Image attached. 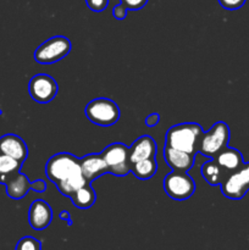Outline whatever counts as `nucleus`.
<instances>
[{
  "label": "nucleus",
  "instance_id": "1",
  "mask_svg": "<svg viewBox=\"0 0 249 250\" xmlns=\"http://www.w3.org/2000/svg\"><path fill=\"white\" fill-rule=\"evenodd\" d=\"M45 175L59 192L68 198L88 183L82 175L80 159L70 153H59L51 156L45 164Z\"/></svg>",
  "mask_w": 249,
  "mask_h": 250
},
{
  "label": "nucleus",
  "instance_id": "2",
  "mask_svg": "<svg viewBox=\"0 0 249 250\" xmlns=\"http://www.w3.org/2000/svg\"><path fill=\"white\" fill-rule=\"evenodd\" d=\"M203 128L197 122H183L170 127L166 132L165 146L197 155Z\"/></svg>",
  "mask_w": 249,
  "mask_h": 250
},
{
  "label": "nucleus",
  "instance_id": "3",
  "mask_svg": "<svg viewBox=\"0 0 249 250\" xmlns=\"http://www.w3.org/2000/svg\"><path fill=\"white\" fill-rule=\"evenodd\" d=\"M84 114L92 124L100 127H110L119 121L121 111L114 100L107 98H97L85 105Z\"/></svg>",
  "mask_w": 249,
  "mask_h": 250
},
{
  "label": "nucleus",
  "instance_id": "4",
  "mask_svg": "<svg viewBox=\"0 0 249 250\" xmlns=\"http://www.w3.org/2000/svg\"><path fill=\"white\" fill-rule=\"evenodd\" d=\"M229 127L226 122L219 121L211 128L203 132L199 138L198 153L207 158L214 159L221 150L228 146Z\"/></svg>",
  "mask_w": 249,
  "mask_h": 250
},
{
  "label": "nucleus",
  "instance_id": "5",
  "mask_svg": "<svg viewBox=\"0 0 249 250\" xmlns=\"http://www.w3.org/2000/svg\"><path fill=\"white\" fill-rule=\"evenodd\" d=\"M72 44L67 37L55 36L42 43L34 51V60L42 65H51L70 54Z\"/></svg>",
  "mask_w": 249,
  "mask_h": 250
},
{
  "label": "nucleus",
  "instance_id": "6",
  "mask_svg": "<svg viewBox=\"0 0 249 250\" xmlns=\"http://www.w3.org/2000/svg\"><path fill=\"white\" fill-rule=\"evenodd\" d=\"M103 160L109 168V175L124 177L131 172L129 148L124 143H112L100 153Z\"/></svg>",
  "mask_w": 249,
  "mask_h": 250
},
{
  "label": "nucleus",
  "instance_id": "7",
  "mask_svg": "<svg viewBox=\"0 0 249 250\" xmlns=\"http://www.w3.org/2000/svg\"><path fill=\"white\" fill-rule=\"evenodd\" d=\"M164 190L173 200H187L195 193V182L187 172L171 171L164 178Z\"/></svg>",
  "mask_w": 249,
  "mask_h": 250
},
{
  "label": "nucleus",
  "instance_id": "8",
  "mask_svg": "<svg viewBox=\"0 0 249 250\" xmlns=\"http://www.w3.org/2000/svg\"><path fill=\"white\" fill-rule=\"evenodd\" d=\"M221 193L232 200H239L249 192V163H244L241 168L228 173L220 185Z\"/></svg>",
  "mask_w": 249,
  "mask_h": 250
},
{
  "label": "nucleus",
  "instance_id": "9",
  "mask_svg": "<svg viewBox=\"0 0 249 250\" xmlns=\"http://www.w3.org/2000/svg\"><path fill=\"white\" fill-rule=\"evenodd\" d=\"M59 92L58 82L46 73L33 76L28 83V93L34 102L39 104H48L55 99Z\"/></svg>",
  "mask_w": 249,
  "mask_h": 250
},
{
  "label": "nucleus",
  "instance_id": "10",
  "mask_svg": "<svg viewBox=\"0 0 249 250\" xmlns=\"http://www.w3.org/2000/svg\"><path fill=\"white\" fill-rule=\"evenodd\" d=\"M5 187H6L7 197L19 200L26 197L29 190H34V192L38 193L45 192L46 182L44 180H37L31 182L26 175L19 172L12 180H10L5 185Z\"/></svg>",
  "mask_w": 249,
  "mask_h": 250
},
{
  "label": "nucleus",
  "instance_id": "11",
  "mask_svg": "<svg viewBox=\"0 0 249 250\" xmlns=\"http://www.w3.org/2000/svg\"><path fill=\"white\" fill-rule=\"evenodd\" d=\"M53 220V210L45 200L37 199L29 207L28 222L29 226L36 231H43Z\"/></svg>",
  "mask_w": 249,
  "mask_h": 250
},
{
  "label": "nucleus",
  "instance_id": "12",
  "mask_svg": "<svg viewBox=\"0 0 249 250\" xmlns=\"http://www.w3.org/2000/svg\"><path fill=\"white\" fill-rule=\"evenodd\" d=\"M0 153L24 163L28 156V148L21 137L14 133H7L0 137Z\"/></svg>",
  "mask_w": 249,
  "mask_h": 250
},
{
  "label": "nucleus",
  "instance_id": "13",
  "mask_svg": "<svg viewBox=\"0 0 249 250\" xmlns=\"http://www.w3.org/2000/svg\"><path fill=\"white\" fill-rule=\"evenodd\" d=\"M80 164L83 177L88 183H92V181L104 175H109V168L100 154H89L83 156L80 159Z\"/></svg>",
  "mask_w": 249,
  "mask_h": 250
},
{
  "label": "nucleus",
  "instance_id": "14",
  "mask_svg": "<svg viewBox=\"0 0 249 250\" xmlns=\"http://www.w3.org/2000/svg\"><path fill=\"white\" fill-rule=\"evenodd\" d=\"M164 159L172 171L188 172L194 165L195 155L165 146H164Z\"/></svg>",
  "mask_w": 249,
  "mask_h": 250
},
{
  "label": "nucleus",
  "instance_id": "15",
  "mask_svg": "<svg viewBox=\"0 0 249 250\" xmlns=\"http://www.w3.org/2000/svg\"><path fill=\"white\" fill-rule=\"evenodd\" d=\"M156 150H158L156 142L151 137H139L129 146V160H131V165L133 163H137V161L156 158Z\"/></svg>",
  "mask_w": 249,
  "mask_h": 250
},
{
  "label": "nucleus",
  "instance_id": "16",
  "mask_svg": "<svg viewBox=\"0 0 249 250\" xmlns=\"http://www.w3.org/2000/svg\"><path fill=\"white\" fill-rule=\"evenodd\" d=\"M214 159L224 168L226 175L234 172V171H237L244 165V160L241 151L234 148H229V146H226L224 150L220 151Z\"/></svg>",
  "mask_w": 249,
  "mask_h": 250
},
{
  "label": "nucleus",
  "instance_id": "17",
  "mask_svg": "<svg viewBox=\"0 0 249 250\" xmlns=\"http://www.w3.org/2000/svg\"><path fill=\"white\" fill-rule=\"evenodd\" d=\"M70 199L72 204L78 209H89L97 202V193L93 189L90 183H85L71 195Z\"/></svg>",
  "mask_w": 249,
  "mask_h": 250
},
{
  "label": "nucleus",
  "instance_id": "18",
  "mask_svg": "<svg viewBox=\"0 0 249 250\" xmlns=\"http://www.w3.org/2000/svg\"><path fill=\"white\" fill-rule=\"evenodd\" d=\"M200 173H202L203 178L207 181V183L209 186H220L222 183V181L226 177V172L224 171V168L216 163L215 159L207 161L202 165L200 167Z\"/></svg>",
  "mask_w": 249,
  "mask_h": 250
},
{
  "label": "nucleus",
  "instance_id": "19",
  "mask_svg": "<svg viewBox=\"0 0 249 250\" xmlns=\"http://www.w3.org/2000/svg\"><path fill=\"white\" fill-rule=\"evenodd\" d=\"M23 163L0 153V185H6L10 180L21 172Z\"/></svg>",
  "mask_w": 249,
  "mask_h": 250
},
{
  "label": "nucleus",
  "instance_id": "20",
  "mask_svg": "<svg viewBox=\"0 0 249 250\" xmlns=\"http://www.w3.org/2000/svg\"><path fill=\"white\" fill-rule=\"evenodd\" d=\"M158 171V161L156 158L145 159V160L137 161L131 165V172L138 180H149L153 177Z\"/></svg>",
  "mask_w": 249,
  "mask_h": 250
},
{
  "label": "nucleus",
  "instance_id": "21",
  "mask_svg": "<svg viewBox=\"0 0 249 250\" xmlns=\"http://www.w3.org/2000/svg\"><path fill=\"white\" fill-rule=\"evenodd\" d=\"M15 250H42V243L34 237L26 236L17 242Z\"/></svg>",
  "mask_w": 249,
  "mask_h": 250
},
{
  "label": "nucleus",
  "instance_id": "22",
  "mask_svg": "<svg viewBox=\"0 0 249 250\" xmlns=\"http://www.w3.org/2000/svg\"><path fill=\"white\" fill-rule=\"evenodd\" d=\"M85 4L92 11L102 12L109 5V0H85Z\"/></svg>",
  "mask_w": 249,
  "mask_h": 250
},
{
  "label": "nucleus",
  "instance_id": "23",
  "mask_svg": "<svg viewBox=\"0 0 249 250\" xmlns=\"http://www.w3.org/2000/svg\"><path fill=\"white\" fill-rule=\"evenodd\" d=\"M148 1L149 0H120L124 6H126L128 10H134V11L143 9L148 4Z\"/></svg>",
  "mask_w": 249,
  "mask_h": 250
},
{
  "label": "nucleus",
  "instance_id": "24",
  "mask_svg": "<svg viewBox=\"0 0 249 250\" xmlns=\"http://www.w3.org/2000/svg\"><path fill=\"white\" fill-rule=\"evenodd\" d=\"M219 4L226 10H238L246 4L247 0H217Z\"/></svg>",
  "mask_w": 249,
  "mask_h": 250
},
{
  "label": "nucleus",
  "instance_id": "25",
  "mask_svg": "<svg viewBox=\"0 0 249 250\" xmlns=\"http://www.w3.org/2000/svg\"><path fill=\"white\" fill-rule=\"evenodd\" d=\"M127 12H128V9H127L126 6H124L121 2L117 5H115V6L112 7V16H114L116 20H119V21L126 19Z\"/></svg>",
  "mask_w": 249,
  "mask_h": 250
},
{
  "label": "nucleus",
  "instance_id": "26",
  "mask_svg": "<svg viewBox=\"0 0 249 250\" xmlns=\"http://www.w3.org/2000/svg\"><path fill=\"white\" fill-rule=\"evenodd\" d=\"M160 122V115L158 114V112H153V114H150L149 116H146L145 119V125L146 127H155L158 126V124Z\"/></svg>",
  "mask_w": 249,
  "mask_h": 250
},
{
  "label": "nucleus",
  "instance_id": "27",
  "mask_svg": "<svg viewBox=\"0 0 249 250\" xmlns=\"http://www.w3.org/2000/svg\"><path fill=\"white\" fill-rule=\"evenodd\" d=\"M59 217H60V220H62V221L67 222L68 226H72V219H71V215L68 211L62 210V211L60 212V215H59Z\"/></svg>",
  "mask_w": 249,
  "mask_h": 250
},
{
  "label": "nucleus",
  "instance_id": "28",
  "mask_svg": "<svg viewBox=\"0 0 249 250\" xmlns=\"http://www.w3.org/2000/svg\"><path fill=\"white\" fill-rule=\"evenodd\" d=\"M0 115H1V110H0Z\"/></svg>",
  "mask_w": 249,
  "mask_h": 250
}]
</instances>
